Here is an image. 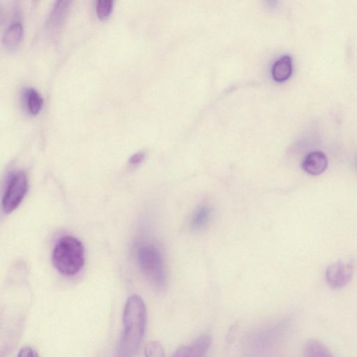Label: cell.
Listing matches in <instances>:
<instances>
[{"mask_svg": "<svg viewBox=\"0 0 357 357\" xmlns=\"http://www.w3.org/2000/svg\"><path fill=\"white\" fill-rule=\"evenodd\" d=\"M353 272L354 267L351 263L338 261L327 268L326 280L330 287L334 289L341 288L349 282Z\"/></svg>", "mask_w": 357, "mask_h": 357, "instance_id": "obj_5", "label": "cell"}, {"mask_svg": "<svg viewBox=\"0 0 357 357\" xmlns=\"http://www.w3.org/2000/svg\"><path fill=\"white\" fill-rule=\"evenodd\" d=\"M292 73V59L289 55H283L273 63L271 69L273 78L277 82L287 80Z\"/></svg>", "mask_w": 357, "mask_h": 357, "instance_id": "obj_10", "label": "cell"}, {"mask_svg": "<svg viewBox=\"0 0 357 357\" xmlns=\"http://www.w3.org/2000/svg\"><path fill=\"white\" fill-rule=\"evenodd\" d=\"M144 158V153L143 152H138L133 154L129 158V162L132 165H138L139 164Z\"/></svg>", "mask_w": 357, "mask_h": 357, "instance_id": "obj_17", "label": "cell"}, {"mask_svg": "<svg viewBox=\"0 0 357 357\" xmlns=\"http://www.w3.org/2000/svg\"><path fill=\"white\" fill-rule=\"evenodd\" d=\"M123 331L117 344L115 357H135L142 344L146 324V308L142 298L132 295L123 313Z\"/></svg>", "mask_w": 357, "mask_h": 357, "instance_id": "obj_1", "label": "cell"}, {"mask_svg": "<svg viewBox=\"0 0 357 357\" xmlns=\"http://www.w3.org/2000/svg\"><path fill=\"white\" fill-rule=\"evenodd\" d=\"M137 261L140 269L157 287H163L165 271L162 255L155 245H143L137 250Z\"/></svg>", "mask_w": 357, "mask_h": 357, "instance_id": "obj_3", "label": "cell"}, {"mask_svg": "<svg viewBox=\"0 0 357 357\" xmlns=\"http://www.w3.org/2000/svg\"><path fill=\"white\" fill-rule=\"evenodd\" d=\"M144 353L145 357H165L164 348L158 341L148 342L144 349Z\"/></svg>", "mask_w": 357, "mask_h": 357, "instance_id": "obj_14", "label": "cell"}, {"mask_svg": "<svg viewBox=\"0 0 357 357\" xmlns=\"http://www.w3.org/2000/svg\"><path fill=\"white\" fill-rule=\"evenodd\" d=\"M211 209L208 206L199 208L193 215L191 220V227L193 229L202 227L209 220Z\"/></svg>", "mask_w": 357, "mask_h": 357, "instance_id": "obj_13", "label": "cell"}, {"mask_svg": "<svg viewBox=\"0 0 357 357\" xmlns=\"http://www.w3.org/2000/svg\"><path fill=\"white\" fill-rule=\"evenodd\" d=\"M356 167H357V158H356Z\"/></svg>", "mask_w": 357, "mask_h": 357, "instance_id": "obj_18", "label": "cell"}, {"mask_svg": "<svg viewBox=\"0 0 357 357\" xmlns=\"http://www.w3.org/2000/svg\"><path fill=\"white\" fill-rule=\"evenodd\" d=\"M24 35L23 26L19 22L10 24L2 36V43L8 51L15 50L21 43Z\"/></svg>", "mask_w": 357, "mask_h": 357, "instance_id": "obj_9", "label": "cell"}, {"mask_svg": "<svg viewBox=\"0 0 357 357\" xmlns=\"http://www.w3.org/2000/svg\"><path fill=\"white\" fill-rule=\"evenodd\" d=\"M303 357H334L329 349L317 340H310L304 345Z\"/></svg>", "mask_w": 357, "mask_h": 357, "instance_id": "obj_11", "label": "cell"}, {"mask_svg": "<svg viewBox=\"0 0 357 357\" xmlns=\"http://www.w3.org/2000/svg\"><path fill=\"white\" fill-rule=\"evenodd\" d=\"M27 191V178L25 173L18 171L9 178L2 197V208L8 214L16 209Z\"/></svg>", "mask_w": 357, "mask_h": 357, "instance_id": "obj_4", "label": "cell"}, {"mask_svg": "<svg viewBox=\"0 0 357 357\" xmlns=\"http://www.w3.org/2000/svg\"><path fill=\"white\" fill-rule=\"evenodd\" d=\"M70 1H57L53 6L47 19L45 27L51 33H55L62 26L66 19Z\"/></svg>", "mask_w": 357, "mask_h": 357, "instance_id": "obj_8", "label": "cell"}, {"mask_svg": "<svg viewBox=\"0 0 357 357\" xmlns=\"http://www.w3.org/2000/svg\"><path fill=\"white\" fill-rule=\"evenodd\" d=\"M113 8V1L112 0H98L96 3V13L100 20L107 19Z\"/></svg>", "mask_w": 357, "mask_h": 357, "instance_id": "obj_15", "label": "cell"}, {"mask_svg": "<svg viewBox=\"0 0 357 357\" xmlns=\"http://www.w3.org/2000/svg\"><path fill=\"white\" fill-rule=\"evenodd\" d=\"M17 357H39V356L31 347H24L20 350Z\"/></svg>", "mask_w": 357, "mask_h": 357, "instance_id": "obj_16", "label": "cell"}, {"mask_svg": "<svg viewBox=\"0 0 357 357\" xmlns=\"http://www.w3.org/2000/svg\"><path fill=\"white\" fill-rule=\"evenodd\" d=\"M25 105L31 114H37L41 109L43 99L33 88L26 89L23 93Z\"/></svg>", "mask_w": 357, "mask_h": 357, "instance_id": "obj_12", "label": "cell"}, {"mask_svg": "<svg viewBox=\"0 0 357 357\" xmlns=\"http://www.w3.org/2000/svg\"><path fill=\"white\" fill-rule=\"evenodd\" d=\"M52 263L56 269L66 276L77 274L84 264V250L75 237L66 235L56 242L52 252Z\"/></svg>", "mask_w": 357, "mask_h": 357, "instance_id": "obj_2", "label": "cell"}, {"mask_svg": "<svg viewBox=\"0 0 357 357\" xmlns=\"http://www.w3.org/2000/svg\"><path fill=\"white\" fill-rule=\"evenodd\" d=\"M211 341L210 335H200L190 344L178 348L172 357H204L211 346Z\"/></svg>", "mask_w": 357, "mask_h": 357, "instance_id": "obj_6", "label": "cell"}, {"mask_svg": "<svg viewBox=\"0 0 357 357\" xmlns=\"http://www.w3.org/2000/svg\"><path fill=\"white\" fill-rule=\"evenodd\" d=\"M301 167L309 174L314 176L319 175L326 169L328 159L322 151H312L304 158Z\"/></svg>", "mask_w": 357, "mask_h": 357, "instance_id": "obj_7", "label": "cell"}]
</instances>
